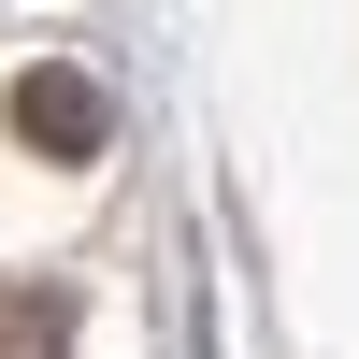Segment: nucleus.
<instances>
[{
  "instance_id": "f03ea898",
  "label": "nucleus",
  "mask_w": 359,
  "mask_h": 359,
  "mask_svg": "<svg viewBox=\"0 0 359 359\" xmlns=\"http://www.w3.org/2000/svg\"><path fill=\"white\" fill-rule=\"evenodd\" d=\"M57 345H72L57 302H0V359H57Z\"/></svg>"
},
{
  "instance_id": "f257e3e1",
  "label": "nucleus",
  "mask_w": 359,
  "mask_h": 359,
  "mask_svg": "<svg viewBox=\"0 0 359 359\" xmlns=\"http://www.w3.org/2000/svg\"><path fill=\"white\" fill-rule=\"evenodd\" d=\"M0 115H15V144H29V158H101V130H115V115H101V86H86L72 57L15 72V101H0Z\"/></svg>"
}]
</instances>
